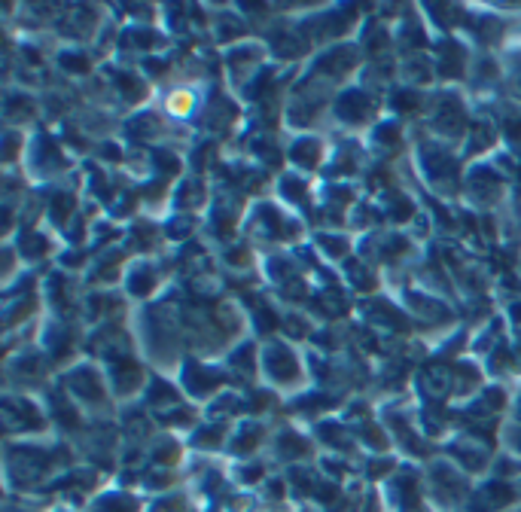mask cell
I'll return each instance as SVG.
<instances>
[{
  "mask_svg": "<svg viewBox=\"0 0 521 512\" xmlns=\"http://www.w3.org/2000/svg\"><path fill=\"white\" fill-rule=\"evenodd\" d=\"M104 512H135V500H128V497H107L104 500Z\"/></svg>",
  "mask_w": 521,
  "mask_h": 512,
  "instance_id": "1",
  "label": "cell"
},
{
  "mask_svg": "<svg viewBox=\"0 0 521 512\" xmlns=\"http://www.w3.org/2000/svg\"><path fill=\"white\" fill-rule=\"evenodd\" d=\"M284 455H305V442L287 433L284 436Z\"/></svg>",
  "mask_w": 521,
  "mask_h": 512,
  "instance_id": "2",
  "label": "cell"
},
{
  "mask_svg": "<svg viewBox=\"0 0 521 512\" xmlns=\"http://www.w3.org/2000/svg\"><path fill=\"white\" fill-rule=\"evenodd\" d=\"M183 509V503H180V497H174V500H162V503H156V512H180Z\"/></svg>",
  "mask_w": 521,
  "mask_h": 512,
  "instance_id": "3",
  "label": "cell"
}]
</instances>
